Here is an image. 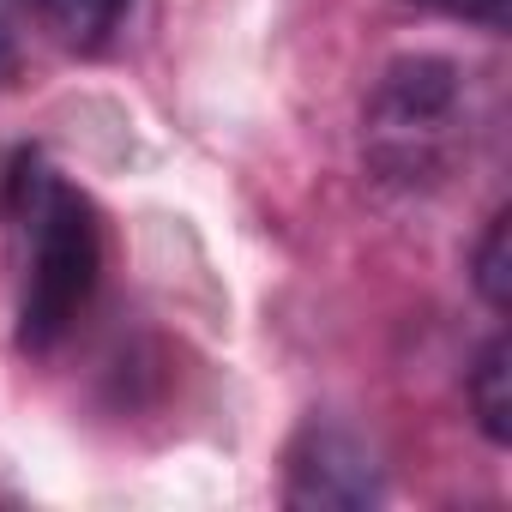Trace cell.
<instances>
[{
    "instance_id": "obj_1",
    "label": "cell",
    "mask_w": 512,
    "mask_h": 512,
    "mask_svg": "<svg viewBox=\"0 0 512 512\" xmlns=\"http://www.w3.org/2000/svg\"><path fill=\"white\" fill-rule=\"evenodd\" d=\"M476 139V79L452 55H398L362 109V157L386 187H446Z\"/></svg>"
},
{
    "instance_id": "obj_2",
    "label": "cell",
    "mask_w": 512,
    "mask_h": 512,
    "mask_svg": "<svg viewBox=\"0 0 512 512\" xmlns=\"http://www.w3.org/2000/svg\"><path fill=\"white\" fill-rule=\"evenodd\" d=\"M19 223H25V290H19V344L49 356L97 296L103 278V223L85 193L55 181L37 163L13 175Z\"/></svg>"
},
{
    "instance_id": "obj_3",
    "label": "cell",
    "mask_w": 512,
    "mask_h": 512,
    "mask_svg": "<svg viewBox=\"0 0 512 512\" xmlns=\"http://www.w3.org/2000/svg\"><path fill=\"white\" fill-rule=\"evenodd\" d=\"M386 494V476L368 452V440L344 422H308L296 440H290V458H284V500L290 506H380Z\"/></svg>"
},
{
    "instance_id": "obj_4",
    "label": "cell",
    "mask_w": 512,
    "mask_h": 512,
    "mask_svg": "<svg viewBox=\"0 0 512 512\" xmlns=\"http://www.w3.org/2000/svg\"><path fill=\"white\" fill-rule=\"evenodd\" d=\"M464 392H470L476 428H482L494 446H506V440H512V350H506V338H494V344L476 356Z\"/></svg>"
},
{
    "instance_id": "obj_5",
    "label": "cell",
    "mask_w": 512,
    "mask_h": 512,
    "mask_svg": "<svg viewBox=\"0 0 512 512\" xmlns=\"http://www.w3.org/2000/svg\"><path fill=\"white\" fill-rule=\"evenodd\" d=\"M37 19L67 43V49H97L115 25H121V7L127 0H31Z\"/></svg>"
},
{
    "instance_id": "obj_6",
    "label": "cell",
    "mask_w": 512,
    "mask_h": 512,
    "mask_svg": "<svg viewBox=\"0 0 512 512\" xmlns=\"http://www.w3.org/2000/svg\"><path fill=\"white\" fill-rule=\"evenodd\" d=\"M476 296H482L494 314H506V302H512V266H506V211H494V217H488V229H482V241H476Z\"/></svg>"
},
{
    "instance_id": "obj_7",
    "label": "cell",
    "mask_w": 512,
    "mask_h": 512,
    "mask_svg": "<svg viewBox=\"0 0 512 512\" xmlns=\"http://www.w3.org/2000/svg\"><path fill=\"white\" fill-rule=\"evenodd\" d=\"M422 7L446 13V19H464V25H506V0H422Z\"/></svg>"
},
{
    "instance_id": "obj_8",
    "label": "cell",
    "mask_w": 512,
    "mask_h": 512,
    "mask_svg": "<svg viewBox=\"0 0 512 512\" xmlns=\"http://www.w3.org/2000/svg\"><path fill=\"white\" fill-rule=\"evenodd\" d=\"M13 73V31H7V13H0V79Z\"/></svg>"
}]
</instances>
